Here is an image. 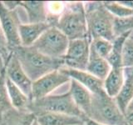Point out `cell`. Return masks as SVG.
Instances as JSON below:
<instances>
[{
  "instance_id": "ffe728a7",
  "label": "cell",
  "mask_w": 133,
  "mask_h": 125,
  "mask_svg": "<svg viewBox=\"0 0 133 125\" xmlns=\"http://www.w3.org/2000/svg\"><path fill=\"white\" fill-rule=\"evenodd\" d=\"M35 115L31 112H19L14 108L3 114L0 125H32Z\"/></svg>"
},
{
  "instance_id": "ac0fdd59",
  "label": "cell",
  "mask_w": 133,
  "mask_h": 125,
  "mask_svg": "<svg viewBox=\"0 0 133 125\" xmlns=\"http://www.w3.org/2000/svg\"><path fill=\"white\" fill-rule=\"evenodd\" d=\"M111 69V67L107 60L99 56L90 45L89 60L86 69L87 72L104 81V79L107 78Z\"/></svg>"
},
{
  "instance_id": "83f0119b",
  "label": "cell",
  "mask_w": 133,
  "mask_h": 125,
  "mask_svg": "<svg viewBox=\"0 0 133 125\" xmlns=\"http://www.w3.org/2000/svg\"><path fill=\"white\" fill-rule=\"evenodd\" d=\"M119 3L124 5L125 7L133 9V1H119Z\"/></svg>"
},
{
  "instance_id": "2e32d148",
  "label": "cell",
  "mask_w": 133,
  "mask_h": 125,
  "mask_svg": "<svg viewBox=\"0 0 133 125\" xmlns=\"http://www.w3.org/2000/svg\"><path fill=\"white\" fill-rule=\"evenodd\" d=\"M125 81L122 89L114 98L117 106L126 115L129 104L133 100V68H124Z\"/></svg>"
},
{
  "instance_id": "52a82bcc",
  "label": "cell",
  "mask_w": 133,
  "mask_h": 125,
  "mask_svg": "<svg viewBox=\"0 0 133 125\" xmlns=\"http://www.w3.org/2000/svg\"><path fill=\"white\" fill-rule=\"evenodd\" d=\"M68 44V37L56 26H51L33 43L32 47L47 57L63 59Z\"/></svg>"
},
{
  "instance_id": "e0dca14e",
  "label": "cell",
  "mask_w": 133,
  "mask_h": 125,
  "mask_svg": "<svg viewBox=\"0 0 133 125\" xmlns=\"http://www.w3.org/2000/svg\"><path fill=\"white\" fill-rule=\"evenodd\" d=\"M8 95L12 107L19 112H30L32 100L25 95L14 83L6 77Z\"/></svg>"
},
{
  "instance_id": "8fae6325",
  "label": "cell",
  "mask_w": 133,
  "mask_h": 125,
  "mask_svg": "<svg viewBox=\"0 0 133 125\" xmlns=\"http://www.w3.org/2000/svg\"><path fill=\"white\" fill-rule=\"evenodd\" d=\"M60 70L71 79H73V80L81 83L92 94H101L105 93L103 81L96 78L92 74L87 72L86 70H77L66 68V67H62Z\"/></svg>"
},
{
  "instance_id": "836d02e7",
  "label": "cell",
  "mask_w": 133,
  "mask_h": 125,
  "mask_svg": "<svg viewBox=\"0 0 133 125\" xmlns=\"http://www.w3.org/2000/svg\"><path fill=\"white\" fill-rule=\"evenodd\" d=\"M0 71H5V70H1V68H0Z\"/></svg>"
},
{
  "instance_id": "44dd1931",
  "label": "cell",
  "mask_w": 133,
  "mask_h": 125,
  "mask_svg": "<svg viewBox=\"0 0 133 125\" xmlns=\"http://www.w3.org/2000/svg\"><path fill=\"white\" fill-rule=\"evenodd\" d=\"M130 36V33L124 34L120 37L116 38L112 42L113 47L110 53V55L107 58V62L109 63L111 68H122V48L126 40Z\"/></svg>"
},
{
  "instance_id": "f1b7e54d",
  "label": "cell",
  "mask_w": 133,
  "mask_h": 125,
  "mask_svg": "<svg viewBox=\"0 0 133 125\" xmlns=\"http://www.w3.org/2000/svg\"><path fill=\"white\" fill-rule=\"evenodd\" d=\"M126 118L129 125H133V112L126 114Z\"/></svg>"
},
{
  "instance_id": "4316f807",
  "label": "cell",
  "mask_w": 133,
  "mask_h": 125,
  "mask_svg": "<svg viewBox=\"0 0 133 125\" xmlns=\"http://www.w3.org/2000/svg\"><path fill=\"white\" fill-rule=\"evenodd\" d=\"M11 53H12V51L8 48L5 36H4V34H3L1 25H0V53L10 54Z\"/></svg>"
},
{
  "instance_id": "d4e9b609",
  "label": "cell",
  "mask_w": 133,
  "mask_h": 125,
  "mask_svg": "<svg viewBox=\"0 0 133 125\" xmlns=\"http://www.w3.org/2000/svg\"><path fill=\"white\" fill-rule=\"evenodd\" d=\"M90 45L99 56L105 58V59H107L108 56L110 55L112 50V47H113L112 42L102 39V38H97V39H92L91 41Z\"/></svg>"
},
{
  "instance_id": "277c9868",
  "label": "cell",
  "mask_w": 133,
  "mask_h": 125,
  "mask_svg": "<svg viewBox=\"0 0 133 125\" xmlns=\"http://www.w3.org/2000/svg\"><path fill=\"white\" fill-rule=\"evenodd\" d=\"M30 112L34 115L50 112L77 117L84 121L87 118L74 103L69 91L62 93H54L41 99L32 100Z\"/></svg>"
},
{
  "instance_id": "cb8c5ba5",
  "label": "cell",
  "mask_w": 133,
  "mask_h": 125,
  "mask_svg": "<svg viewBox=\"0 0 133 125\" xmlns=\"http://www.w3.org/2000/svg\"><path fill=\"white\" fill-rule=\"evenodd\" d=\"M104 6L116 18H126L133 16V9L125 7L119 1H105Z\"/></svg>"
},
{
  "instance_id": "3957f363",
  "label": "cell",
  "mask_w": 133,
  "mask_h": 125,
  "mask_svg": "<svg viewBox=\"0 0 133 125\" xmlns=\"http://www.w3.org/2000/svg\"><path fill=\"white\" fill-rule=\"evenodd\" d=\"M56 27L68 37L69 41L89 39L84 3H66L65 9L60 15Z\"/></svg>"
},
{
  "instance_id": "7a4b0ae2",
  "label": "cell",
  "mask_w": 133,
  "mask_h": 125,
  "mask_svg": "<svg viewBox=\"0 0 133 125\" xmlns=\"http://www.w3.org/2000/svg\"><path fill=\"white\" fill-rule=\"evenodd\" d=\"M84 7L89 39L102 38L113 42L114 16L107 9L103 2L84 3Z\"/></svg>"
},
{
  "instance_id": "f546056e",
  "label": "cell",
  "mask_w": 133,
  "mask_h": 125,
  "mask_svg": "<svg viewBox=\"0 0 133 125\" xmlns=\"http://www.w3.org/2000/svg\"><path fill=\"white\" fill-rule=\"evenodd\" d=\"M85 124L86 125H104V124H102V123H98L97 122H95V121L91 120L90 118H87L85 120Z\"/></svg>"
},
{
  "instance_id": "8992f818",
  "label": "cell",
  "mask_w": 133,
  "mask_h": 125,
  "mask_svg": "<svg viewBox=\"0 0 133 125\" xmlns=\"http://www.w3.org/2000/svg\"><path fill=\"white\" fill-rule=\"evenodd\" d=\"M28 23L26 12L20 5L14 10L8 9L3 1H0V25L7 43L11 51L21 46L19 38V25Z\"/></svg>"
},
{
  "instance_id": "6da1fadb",
  "label": "cell",
  "mask_w": 133,
  "mask_h": 125,
  "mask_svg": "<svg viewBox=\"0 0 133 125\" xmlns=\"http://www.w3.org/2000/svg\"><path fill=\"white\" fill-rule=\"evenodd\" d=\"M12 52L14 53L25 73L32 82L64 67L63 59H55L45 56L32 46H19L12 49Z\"/></svg>"
},
{
  "instance_id": "4fadbf2b",
  "label": "cell",
  "mask_w": 133,
  "mask_h": 125,
  "mask_svg": "<svg viewBox=\"0 0 133 125\" xmlns=\"http://www.w3.org/2000/svg\"><path fill=\"white\" fill-rule=\"evenodd\" d=\"M51 27L48 23H21L19 25V38L21 46L31 47L40 36Z\"/></svg>"
},
{
  "instance_id": "9a60e30c",
  "label": "cell",
  "mask_w": 133,
  "mask_h": 125,
  "mask_svg": "<svg viewBox=\"0 0 133 125\" xmlns=\"http://www.w3.org/2000/svg\"><path fill=\"white\" fill-rule=\"evenodd\" d=\"M21 7L26 12L28 23H48L47 2L21 1Z\"/></svg>"
},
{
  "instance_id": "4dcf8cb0",
  "label": "cell",
  "mask_w": 133,
  "mask_h": 125,
  "mask_svg": "<svg viewBox=\"0 0 133 125\" xmlns=\"http://www.w3.org/2000/svg\"><path fill=\"white\" fill-rule=\"evenodd\" d=\"M133 112V100L131 101V103L129 104V106L127 108V113H126V114H129V113H132Z\"/></svg>"
},
{
  "instance_id": "603a6c76",
  "label": "cell",
  "mask_w": 133,
  "mask_h": 125,
  "mask_svg": "<svg viewBox=\"0 0 133 125\" xmlns=\"http://www.w3.org/2000/svg\"><path fill=\"white\" fill-rule=\"evenodd\" d=\"M12 108L8 95L5 71H0V119L5 112Z\"/></svg>"
},
{
  "instance_id": "d6a6232c",
  "label": "cell",
  "mask_w": 133,
  "mask_h": 125,
  "mask_svg": "<svg viewBox=\"0 0 133 125\" xmlns=\"http://www.w3.org/2000/svg\"><path fill=\"white\" fill-rule=\"evenodd\" d=\"M32 125H39L38 123H37V121H36V118H35V120L33 121V123H32Z\"/></svg>"
},
{
  "instance_id": "ba28073f",
  "label": "cell",
  "mask_w": 133,
  "mask_h": 125,
  "mask_svg": "<svg viewBox=\"0 0 133 125\" xmlns=\"http://www.w3.org/2000/svg\"><path fill=\"white\" fill-rule=\"evenodd\" d=\"M71 78L57 69L44 75L32 82V100L41 99L46 96L55 93V91L62 86L69 84Z\"/></svg>"
},
{
  "instance_id": "9c48e42d",
  "label": "cell",
  "mask_w": 133,
  "mask_h": 125,
  "mask_svg": "<svg viewBox=\"0 0 133 125\" xmlns=\"http://www.w3.org/2000/svg\"><path fill=\"white\" fill-rule=\"evenodd\" d=\"M90 43L89 39L70 40L63 58L64 67L77 70H86L89 60Z\"/></svg>"
},
{
  "instance_id": "7c38bea8",
  "label": "cell",
  "mask_w": 133,
  "mask_h": 125,
  "mask_svg": "<svg viewBox=\"0 0 133 125\" xmlns=\"http://www.w3.org/2000/svg\"><path fill=\"white\" fill-rule=\"evenodd\" d=\"M68 91L77 108L88 118L92 103V93L73 79H71L69 82Z\"/></svg>"
},
{
  "instance_id": "7402d4cb",
  "label": "cell",
  "mask_w": 133,
  "mask_h": 125,
  "mask_svg": "<svg viewBox=\"0 0 133 125\" xmlns=\"http://www.w3.org/2000/svg\"><path fill=\"white\" fill-rule=\"evenodd\" d=\"M133 30V16L116 18L113 20V34L115 39L124 34L131 33Z\"/></svg>"
},
{
  "instance_id": "d6986e66",
  "label": "cell",
  "mask_w": 133,
  "mask_h": 125,
  "mask_svg": "<svg viewBox=\"0 0 133 125\" xmlns=\"http://www.w3.org/2000/svg\"><path fill=\"white\" fill-rule=\"evenodd\" d=\"M125 81L123 68H111L107 78L104 79V90L109 97L115 98L122 89Z\"/></svg>"
},
{
  "instance_id": "484cf974",
  "label": "cell",
  "mask_w": 133,
  "mask_h": 125,
  "mask_svg": "<svg viewBox=\"0 0 133 125\" xmlns=\"http://www.w3.org/2000/svg\"><path fill=\"white\" fill-rule=\"evenodd\" d=\"M122 64L123 68H133V40L130 38L126 40L122 52Z\"/></svg>"
},
{
  "instance_id": "1f68e13d",
  "label": "cell",
  "mask_w": 133,
  "mask_h": 125,
  "mask_svg": "<svg viewBox=\"0 0 133 125\" xmlns=\"http://www.w3.org/2000/svg\"><path fill=\"white\" fill-rule=\"evenodd\" d=\"M129 38H130L131 39H132L133 40V30L131 31V33H130V36H129Z\"/></svg>"
},
{
  "instance_id": "30bf717a",
  "label": "cell",
  "mask_w": 133,
  "mask_h": 125,
  "mask_svg": "<svg viewBox=\"0 0 133 125\" xmlns=\"http://www.w3.org/2000/svg\"><path fill=\"white\" fill-rule=\"evenodd\" d=\"M5 75L23 93L32 100V81L25 73L14 53L12 52L5 67Z\"/></svg>"
},
{
  "instance_id": "5b68a950",
  "label": "cell",
  "mask_w": 133,
  "mask_h": 125,
  "mask_svg": "<svg viewBox=\"0 0 133 125\" xmlns=\"http://www.w3.org/2000/svg\"><path fill=\"white\" fill-rule=\"evenodd\" d=\"M88 118L104 125H129L123 113L121 111L114 98L106 92L92 94L91 113Z\"/></svg>"
},
{
  "instance_id": "5bb4252c",
  "label": "cell",
  "mask_w": 133,
  "mask_h": 125,
  "mask_svg": "<svg viewBox=\"0 0 133 125\" xmlns=\"http://www.w3.org/2000/svg\"><path fill=\"white\" fill-rule=\"evenodd\" d=\"M39 125H82L85 121L80 118L57 113L43 112L35 115Z\"/></svg>"
},
{
  "instance_id": "e575fe53",
  "label": "cell",
  "mask_w": 133,
  "mask_h": 125,
  "mask_svg": "<svg viewBox=\"0 0 133 125\" xmlns=\"http://www.w3.org/2000/svg\"><path fill=\"white\" fill-rule=\"evenodd\" d=\"M82 125H86V124H85V123H84V124H82Z\"/></svg>"
}]
</instances>
